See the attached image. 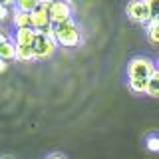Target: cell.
<instances>
[{"label": "cell", "mask_w": 159, "mask_h": 159, "mask_svg": "<svg viewBox=\"0 0 159 159\" xmlns=\"http://www.w3.org/2000/svg\"><path fill=\"white\" fill-rule=\"evenodd\" d=\"M54 38H56L58 46L64 48H76L80 42H82V32H80L78 24L74 20H68L64 24H58L54 26Z\"/></svg>", "instance_id": "cell-1"}, {"label": "cell", "mask_w": 159, "mask_h": 159, "mask_svg": "<svg viewBox=\"0 0 159 159\" xmlns=\"http://www.w3.org/2000/svg\"><path fill=\"white\" fill-rule=\"evenodd\" d=\"M147 149L153 153H159V135H149L147 137Z\"/></svg>", "instance_id": "cell-16"}, {"label": "cell", "mask_w": 159, "mask_h": 159, "mask_svg": "<svg viewBox=\"0 0 159 159\" xmlns=\"http://www.w3.org/2000/svg\"><path fill=\"white\" fill-rule=\"evenodd\" d=\"M6 68H8V64L4 62L2 58H0V74H2V72H6Z\"/></svg>", "instance_id": "cell-19"}, {"label": "cell", "mask_w": 159, "mask_h": 159, "mask_svg": "<svg viewBox=\"0 0 159 159\" xmlns=\"http://www.w3.org/2000/svg\"><path fill=\"white\" fill-rule=\"evenodd\" d=\"M147 96L159 98V70H155L153 76L147 80Z\"/></svg>", "instance_id": "cell-10"}, {"label": "cell", "mask_w": 159, "mask_h": 159, "mask_svg": "<svg viewBox=\"0 0 159 159\" xmlns=\"http://www.w3.org/2000/svg\"><path fill=\"white\" fill-rule=\"evenodd\" d=\"M157 70L155 62L147 56H135L127 64V78L129 80H149Z\"/></svg>", "instance_id": "cell-2"}, {"label": "cell", "mask_w": 159, "mask_h": 159, "mask_svg": "<svg viewBox=\"0 0 159 159\" xmlns=\"http://www.w3.org/2000/svg\"><path fill=\"white\" fill-rule=\"evenodd\" d=\"M125 14H127V18L135 24H149L151 22V16H149L145 0H129L127 6H125Z\"/></svg>", "instance_id": "cell-4"}, {"label": "cell", "mask_w": 159, "mask_h": 159, "mask_svg": "<svg viewBox=\"0 0 159 159\" xmlns=\"http://www.w3.org/2000/svg\"><path fill=\"white\" fill-rule=\"evenodd\" d=\"M40 4H42V0H16V10L32 14L40 8Z\"/></svg>", "instance_id": "cell-9"}, {"label": "cell", "mask_w": 159, "mask_h": 159, "mask_svg": "<svg viewBox=\"0 0 159 159\" xmlns=\"http://www.w3.org/2000/svg\"><path fill=\"white\" fill-rule=\"evenodd\" d=\"M127 86L133 93H147V80H129Z\"/></svg>", "instance_id": "cell-14"}, {"label": "cell", "mask_w": 159, "mask_h": 159, "mask_svg": "<svg viewBox=\"0 0 159 159\" xmlns=\"http://www.w3.org/2000/svg\"><path fill=\"white\" fill-rule=\"evenodd\" d=\"M8 40H10V38H8V34H6V32H4V30H2V28H0V44H4V42H8Z\"/></svg>", "instance_id": "cell-18"}, {"label": "cell", "mask_w": 159, "mask_h": 159, "mask_svg": "<svg viewBox=\"0 0 159 159\" xmlns=\"http://www.w3.org/2000/svg\"><path fill=\"white\" fill-rule=\"evenodd\" d=\"M56 38H50L44 32L36 34V40L32 44V52H34V60H50L56 54Z\"/></svg>", "instance_id": "cell-3"}, {"label": "cell", "mask_w": 159, "mask_h": 159, "mask_svg": "<svg viewBox=\"0 0 159 159\" xmlns=\"http://www.w3.org/2000/svg\"><path fill=\"white\" fill-rule=\"evenodd\" d=\"M155 66H157V70H159V58H157V62H155Z\"/></svg>", "instance_id": "cell-22"}, {"label": "cell", "mask_w": 159, "mask_h": 159, "mask_svg": "<svg viewBox=\"0 0 159 159\" xmlns=\"http://www.w3.org/2000/svg\"><path fill=\"white\" fill-rule=\"evenodd\" d=\"M2 4H4V6H12V4H16V0H2Z\"/></svg>", "instance_id": "cell-21"}, {"label": "cell", "mask_w": 159, "mask_h": 159, "mask_svg": "<svg viewBox=\"0 0 159 159\" xmlns=\"http://www.w3.org/2000/svg\"><path fill=\"white\" fill-rule=\"evenodd\" d=\"M147 4V10H149V16L153 18H159V0H145Z\"/></svg>", "instance_id": "cell-15"}, {"label": "cell", "mask_w": 159, "mask_h": 159, "mask_svg": "<svg viewBox=\"0 0 159 159\" xmlns=\"http://www.w3.org/2000/svg\"><path fill=\"white\" fill-rule=\"evenodd\" d=\"M30 20H32V28L36 30V32H42V30H46L50 24H52L48 10H46V8H42V6H40L36 12L30 14Z\"/></svg>", "instance_id": "cell-6"}, {"label": "cell", "mask_w": 159, "mask_h": 159, "mask_svg": "<svg viewBox=\"0 0 159 159\" xmlns=\"http://www.w3.org/2000/svg\"><path fill=\"white\" fill-rule=\"evenodd\" d=\"M6 18H8V8L4 4H0V22H4Z\"/></svg>", "instance_id": "cell-17"}, {"label": "cell", "mask_w": 159, "mask_h": 159, "mask_svg": "<svg viewBox=\"0 0 159 159\" xmlns=\"http://www.w3.org/2000/svg\"><path fill=\"white\" fill-rule=\"evenodd\" d=\"M147 36H149V42L151 44H157L159 46V18H153L147 24Z\"/></svg>", "instance_id": "cell-12"}, {"label": "cell", "mask_w": 159, "mask_h": 159, "mask_svg": "<svg viewBox=\"0 0 159 159\" xmlns=\"http://www.w3.org/2000/svg\"><path fill=\"white\" fill-rule=\"evenodd\" d=\"M36 30L34 28H18L14 34V44L16 46H32L36 40Z\"/></svg>", "instance_id": "cell-7"}, {"label": "cell", "mask_w": 159, "mask_h": 159, "mask_svg": "<svg viewBox=\"0 0 159 159\" xmlns=\"http://www.w3.org/2000/svg\"><path fill=\"white\" fill-rule=\"evenodd\" d=\"M48 14H50L52 24L58 26V24H64L68 20H72V6H70V2H66V0H52Z\"/></svg>", "instance_id": "cell-5"}, {"label": "cell", "mask_w": 159, "mask_h": 159, "mask_svg": "<svg viewBox=\"0 0 159 159\" xmlns=\"http://www.w3.org/2000/svg\"><path fill=\"white\" fill-rule=\"evenodd\" d=\"M2 159H12V157H2Z\"/></svg>", "instance_id": "cell-23"}, {"label": "cell", "mask_w": 159, "mask_h": 159, "mask_svg": "<svg viewBox=\"0 0 159 159\" xmlns=\"http://www.w3.org/2000/svg\"><path fill=\"white\" fill-rule=\"evenodd\" d=\"M14 26H16V30H18V28H32V20H30V14L16 10V12H14Z\"/></svg>", "instance_id": "cell-11"}, {"label": "cell", "mask_w": 159, "mask_h": 159, "mask_svg": "<svg viewBox=\"0 0 159 159\" xmlns=\"http://www.w3.org/2000/svg\"><path fill=\"white\" fill-rule=\"evenodd\" d=\"M16 60H20V62H32L34 60L32 46H16Z\"/></svg>", "instance_id": "cell-13"}, {"label": "cell", "mask_w": 159, "mask_h": 159, "mask_svg": "<svg viewBox=\"0 0 159 159\" xmlns=\"http://www.w3.org/2000/svg\"><path fill=\"white\" fill-rule=\"evenodd\" d=\"M0 58H2L4 62L16 60V44H14L12 40H8V42L0 44Z\"/></svg>", "instance_id": "cell-8"}, {"label": "cell", "mask_w": 159, "mask_h": 159, "mask_svg": "<svg viewBox=\"0 0 159 159\" xmlns=\"http://www.w3.org/2000/svg\"><path fill=\"white\" fill-rule=\"evenodd\" d=\"M48 159H68L66 155H62V153H54V155H50Z\"/></svg>", "instance_id": "cell-20"}]
</instances>
